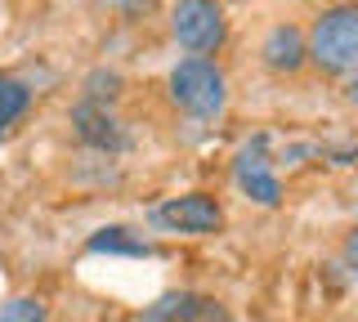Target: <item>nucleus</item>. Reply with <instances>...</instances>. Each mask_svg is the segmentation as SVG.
<instances>
[{"label":"nucleus","mask_w":358,"mask_h":322,"mask_svg":"<svg viewBox=\"0 0 358 322\" xmlns=\"http://www.w3.org/2000/svg\"><path fill=\"white\" fill-rule=\"evenodd\" d=\"M305 59H313L322 72H336V76L350 72L358 63V9L350 5L322 9L305 36Z\"/></svg>","instance_id":"nucleus-1"},{"label":"nucleus","mask_w":358,"mask_h":322,"mask_svg":"<svg viewBox=\"0 0 358 322\" xmlns=\"http://www.w3.org/2000/svg\"><path fill=\"white\" fill-rule=\"evenodd\" d=\"M171 98L193 117H215L224 108V72L210 59H184L171 68Z\"/></svg>","instance_id":"nucleus-2"},{"label":"nucleus","mask_w":358,"mask_h":322,"mask_svg":"<svg viewBox=\"0 0 358 322\" xmlns=\"http://www.w3.org/2000/svg\"><path fill=\"white\" fill-rule=\"evenodd\" d=\"M171 31L184 50L193 54H210L224 41V9L210 0H184L171 9Z\"/></svg>","instance_id":"nucleus-3"},{"label":"nucleus","mask_w":358,"mask_h":322,"mask_svg":"<svg viewBox=\"0 0 358 322\" xmlns=\"http://www.w3.org/2000/svg\"><path fill=\"white\" fill-rule=\"evenodd\" d=\"M264 148H268V135H255L251 143H246L238 157H233V180H238V188L251 197V202L278 206V202H282V184H278V175L268 170Z\"/></svg>","instance_id":"nucleus-4"},{"label":"nucleus","mask_w":358,"mask_h":322,"mask_svg":"<svg viewBox=\"0 0 358 322\" xmlns=\"http://www.w3.org/2000/svg\"><path fill=\"white\" fill-rule=\"evenodd\" d=\"M139 322H238V318H233L215 295H201V291H171V295L152 300V305L139 314Z\"/></svg>","instance_id":"nucleus-5"},{"label":"nucleus","mask_w":358,"mask_h":322,"mask_svg":"<svg viewBox=\"0 0 358 322\" xmlns=\"http://www.w3.org/2000/svg\"><path fill=\"white\" fill-rule=\"evenodd\" d=\"M72 130H76V139L94 152H126L130 148V135L121 130V121L112 117L108 103H99V98H81V103L72 108Z\"/></svg>","instance_id":"nucleus-6"},{"label":"nucleus","mask_w":358,"mask_h":322,"mask_svg":"<svg viewBox=\"0 0 358 322\" xmlns=\"http://www.w3.org/2000/svg\"><path fill=\"white\" fill-rule=\"evenodd\" d=\"M152 219L162 228H171V233H215L224 224V210L215 197H206V193H188V197H171L166 206H157L152 210Z\"/></svg>","instance_id":"nucleus-7"},{"label":"nucleus","mask_w":358,"mask_h":322,"mask_svg":"<svg viewBox=\"0 0 358 322\" xmlns=\"http://www.w3.org/2000/svg\"><path fill=\"white\" fill-rule=\"evenodd\" d=\"M260 54H264V68L268 72H282V76L300 72V63H305V31L291 27V23H278L264 36V50Z\"/></svg>","instance_id":"nucleus-8"},{"label":"nucleus","mask_w":358,"mask_h":322,"mask_svg":"<svg viewBox=\"0 0 358 322\" xmlns=\"http://www.w3.org/2000/svg\"><path fill=\"white\" fill-rule=\"evenodd\" d=\"M85 251H90V255H130V260H148V255H152L157 247H152V242H143V237H134L130 228L112 224V228L90 233Z\"/></svg>","instance_id":"nucleus-9"},{"label":"nucleus","mask_w":358,"mask_h":322,"mask_svg":"<svg viewBox=\"0 0 358 322\" xmlns=\"http://www.w3.org/2000/svg\"><path fill=\"white\" fill-rule=\"evenodd\" d=\"M27 108H31V90L18 81V76H5V72H0V135H5L14 121L27 117Z\"/></svg>","instance_id":"nucleus-10"},{"label":"nucleus","mask_w":358,"mask_h":322,"mask_svg":"<svg viewBox=\"0 0 358 322\" xmlns=\"http://www.w3.org/2000/svg\"><path fill=\"white\" fill-rule=\"evenodd\" d=\"M0 322H45V305L36 295H14L0 305Z\"/></svg>","instance_id":"nucleus-11"}]
</instances>
